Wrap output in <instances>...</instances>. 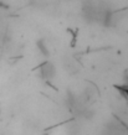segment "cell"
<instances>
[{
	"instance_id": "1",
	"label": "cell",
	"mask_w": 128,
	"mask_h": 135,
	"mask_svg": "<svg viewBox=\"0 0 128 135\" xmlns=\"http://www.w3.org/2000/svg\"><path fill=\"white\" fill-rule=\"evenodd\" d=\"M117 88H118V90L121 92V94L124 95V97L128 99V82L126 83V84H123V86H118Z\"/></svg>"
}]
</instances>
